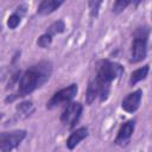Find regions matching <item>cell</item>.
<instances>
[{
    "mask_svg": "<svg viewBox=\"0 0 152 152\" xmlns=\"http://www.w3.org/2000/svg\"><path fill=\"white\" fill-rule=\"evenodd\" d=\"M141 99H142V90L137 89L124 97V100L121 101V108L127 113H134L140 107Z\"/></svg>",
    "mask_w": 152,
    "mask_h": 152,
    "instance_id": "cell-8",
    "label": "cell"
},
{
    "mask_svg": "<svg viewBox=\"0 0 152 152\" xmlns=\"http://www.w3.org/2000/svg\"><path fill=\"white\" fill-rule=\"evenodd\" d=\"M124 66L114 61L101 59L96 64L95 75L89 80L87 93H86V102L87 104H93L96 100L103 102L108 99L112 83L120 78L124 74Z\"/></svg>",
    "mask_w": 152,
    "mask_h": 152,
    "instance_id": "cell-1",
    "label": "cell"
},
{
    "mask_svg": "<svg viewBox=\"0 0 152 152\" xmlns=\"http://www.w3.org/2000/svg\"><path fill=\"white\" fill-rule=\"evenodd\" d=\"M63 5V1H56V0H44L38 5L37 13L40 15H49L53 13L56 10H58Z\"/></svg>",
    "mask_w": 152,
    "mask_h": 152,
    "instance_id": "cell-10",
    "label": "cell"
},
{
    "mask_svg": "<svg viewBox=\"0 0 152 152\" xmlns=\"http://www.w3.org/2000/svg\"><path fill=\"white\" fill-rule=\"evenodd\" d=\"M150 28L147 26H139L133 33V39L129 50V62L139 63L147 56V43H148Z\"/></svg>",
    "mask_w": 152,
    "mask_h": 152,
    "instance_id": "cell-3",
    "label": "cell"
},
{
    "mask_svg": "<svg viewBox=\"0 0 152 152\" xmlns=\"http://www.w3.org/2000/svg\"><path fill=\"white\" fill-rule=\"evenodd\" d=\"M15 114L19 119H26L28 116H31L34 112V106L32 101H23L19 104H17L15 107Z\"/></svg>",
    "mask_w": 152,
    "mask_h": 152,
    "instance_id": "cell-11",
    "label": "cell"
},
{
    "mask_svg": "<svg viewBox=\"0 0 152 152\" xmlns=\"http://www.w3.org/2000/svg\"><path fill=\"white\" fill-rule=\"evenodd\" d=\"M51 43H52V36L49 34L48 32L43 33V34L38 38V40H37V45H38L39 48H43V49L49 48V46L51 45Z\"/></svg>",
    "mask_w": 152,
    "mask_h": 152,
    "instance_id": "cell-15",
    "label": "cell"
},
{
    "mask_svg": "<svg viewBox=\"0 0 152 152\" xmlns=\"http://www.w3.org/2000/svg\"><path fill=\"white\" fill-rule=\"evenodd\" d=\"M52 63L49 61H40L31 65L25 71L20 72V76L15 83V91L6 97V102H12L15 99L25 97L32 94L34 90L45 84L52 75Z\"/></svg>",
    "mask_w": 152,
    "mask_h": 152,
    "instance_id": "cell-2",
    "label": "cell"
},
{
    "mask_svg": "<svg viewBox=\"0 0 152 152\" xmlns=\"http://www.w3.org/2000/svg\"><path fill=\"white\" fill-rule=\"evenodd\" d=\"M64 31H65V24H64L63 20H57V21L52 23V24L48 27V30H46V32H48L49 34H51L52 37H53L55 34L63 33Z\"/></svg>",
    "mask_w": 152,
    "mask_h": 152,
    "instance_id": "cell-14",
    "label": "cell"
},
{
    "mask_svg": "<svg viewBox=\"0 0 152 152\" xmlns=\"http://www.w3.org/2000/svg\"><path fill=\"white\" fill-rule=\"evenodd\" d=\"M26 131L17 129L11 132H2L0 134V151L1 152H11L17 148L21 141L26 138Z\"/></svg>",
    "mask_w": 152,
    "mask_h": 152,
    "instance_id": "cell-5",
    "label": "cell"
},
{
    "mask_svg": "<svg viewBox=\"0 0 152 152\" xmlns=\"http://www.w3.org/2000/svg\"><path fill=\"white\" fill-rule=\"evenodd\" d=\"M148 71H150V66H148L147 64L144 65V66H141V68H139V69H137V70H134V71L131 74L129 80H128L129 86H135V84L139 83L140 81L145 80V78L147 77V75H148Z\"/></svg>",
    "mask_w": 152,
    "mask_h": 152,
    "instance_id": "cell-12",
    "label": "cell"
},
{
    "mask_svg": "<svg viewBox=\"0 0 152 152\" xmlns=\"http://www.w3.org/2000/svg\"><path fill=\"white\" fill-rule=\"evenodd\" d=\"M88 128L87 127H80V128H77L76 131H74L70 135H69V138L66 139V141H65V146H66V148L68 150H74L82 140H84L87 137H88Z\"/></svg>",
    "mask_w": 152,
    "mask_h": 152,
    "instance_id": "cell-9",
    "label": "cell"
},
{
    "mask_svg": "<svg viewBox=\"0 0 152 152\" xmlns=\"http://www.w3.org/2000/svg\"><path fill=\"white\" fill-rule=\"evenodd\" d=\"M134 128H135V120H128L125 124H122L120 126V128L118 131V134H116V138L114 140L115 145L121 146V147L126 146L129 142V140L133 135Z\"/></svg>",
    "mask_w": 152,
    "mask_h": 152,
    "instance_id": "cell-7",
    "label": "cell"
},
{
    "mask_svg": "<svg viewBox=\"0 0 152 152\" xmlns=\"http://www.w3.org/2000/svg\"><path fill=\"white\" fill-rule=\"evenodd\" d=\"M77 91H78V87H77L76 83H72V84H70V86L56 91L52 95V97L48 101L46 108L48 109H55L57 107L71 103V100L76 96Z\"/></svg>",
    "mask_w": 152,
    "mask_h": 152,
    "instance_id": "cell-4",
    "label": "cell"
},
{
    "mask_svg": "<svg viewBox=\"0 0 152 152\" xmlns=\"http://www.w3.org/2000/svg\"><path fill=\"white\" fill-rule=\"evenodd\" d=\"M101 4H102L101 1H89V2H88L89 10H90V17H91V18L97 17V14H99V8H100Z\"/></svg>",
    "mask_w": 152,
    "mask_h": 152,
    "instance_id": "cell-17",
    "label": "cell"
},
{
    "mask_svg": "<svg viewBox=\"0 0 152 152\" xmlns=\"http://www.w3.org/2000/svg\"><path fill=\"white\" fill-rule=\"evenodd\" d=\"M25 11H26L25 10V6H19L17 8V11L8 17V19H7V26H8V28L14 30V28L18 27V25L21 21V17L25 13Z\"/></svg>",
    "mask_w": 152,
    "mask_h": 152,
    "instance_id": "cell-13",
    "label": "cell"
},
{
    "mask_svg": "<svg viewBox=\"0 0 152 152\" xmlns=\"http://www.w3.org/2000/svg\"><path fill=\"white\" fill-rule=\"evenodd\" d=\"M82 110H83V106L80 102L69 103L61 115V122L69 128L75 127V125L78 122V120L81 118Z\"/></svg>",
    "mask_w": 152,
    "mask_h": 152,
    "instance_id": "cell-6",
    "label": "cell"
},
{
    "mask_svg": "<svg viewBox=\"0 0 152 152\" xmlns=\"http://www.w3.org/2000/svg\"><path fill=\"white\" fill-rule=\"evenodd\" d=\"M131 4H133V2H132V1H127V0H118V1H115L114 5H113V12H114L115 14H119V13H121L124 10H126V7L129 6Z\"/></svg>",
    "mask_w": 152,
    "mask_h": 152,
    "instance_id": "cell-16",
    "label": "cell"
}]
</instances>
